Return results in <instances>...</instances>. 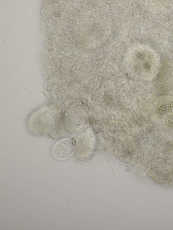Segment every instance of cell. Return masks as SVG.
<instances>
[{
  "instance_id": "7a4b0ae2",
  "label": "cell",
  "mask_w": 173,
  "mask_h": 230,
  "mask_svg": "<svg viewBox=\"0 0 173 230\" xmlns=\"http://www.w3.org/2000/svg\"><path fill=\"white\" fill-rule=\"evenodd\" d=\"M167 112V108L166 105L163 104L160 107L158 113L160 117L163 118L166 116Z\"/></svg>"
},
{
  "instance_id": "3957f363",
  "label": "cell",
  "mask_w": 173,
  "mask_h": 230,
  "mask_svg": "<svg viewBox=\"0 0 173 230\" xmlns=\"http://www.w3.org/2000/svg\"><path fill=\"white\" fill-rule=\"evenodd\" d=\"M165 122L168 126L170 127H173V116L167 117L165 119Z\"/></svg>"
},
{
  "instance_id": "6da1fadb",
  "label": "cell",
  "mask_w": 173,
  "mask_h": 230,
  "mask_svg": "<svg viewBox=\"0 0 173 230\" xmlns=\"http://www.w3.org/2000/svg\"><path fill=\"white\" fill-rule=\"evenodd\" d=\"M77 146L75 141L72 138H66L57 143L52 150L54 158L60 160L69 159L76 152Z\"/></svg>"
},
{
  "instance_id": "277c9868",
  "label": "cell",
  "mask_w": 173,
  "mask_h": 230,
  "mask_svg": "<svg viewBox=\"0 0 173 230\" xmlns=\"http://www.w3.org/2000/svg\"><path fill=\"white\" fill-rule=\"evenodd\" d=\"M170 108L171 112L173 114V102H172L170 103Z\"/></svg>"
}]
</instances>
